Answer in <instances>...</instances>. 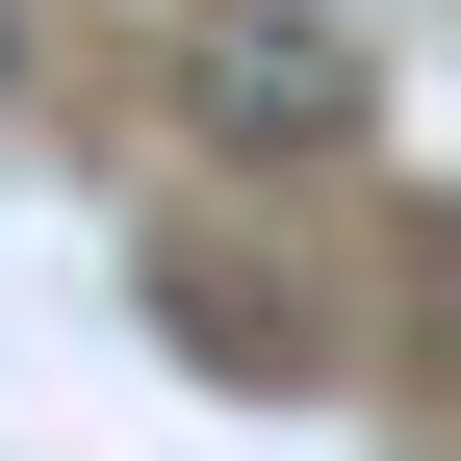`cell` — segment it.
<instances>
[{"label": "cell", "mask_w": 461, "mask_h": 461, "mask_svg": "<svg viewBox=\"0 0 461 461\" xmlns=\"http://www.w3.org/2000/svg\"><path fill=\"white\" fill-rule=\"evenodd\" d=\"M0 77H26V26H0Z\"/></svg>", "instance_id": "cell-2"}, {"label": "cell", "mask_w": 461, "mask_h": 461, "mask_svg": "<svg viewBox=\"0 0 461 461\" xmlns=\"http://www.w3.org/2000/svg\"><path fill=\"white\" fill-rule=\"evenodd\" d=\"M180 103H205L230 154H333V129H359V51H333V26H257V0H230V26H180Z\"/></svg>", "instance_id": "cell-1"}]
</instances>
